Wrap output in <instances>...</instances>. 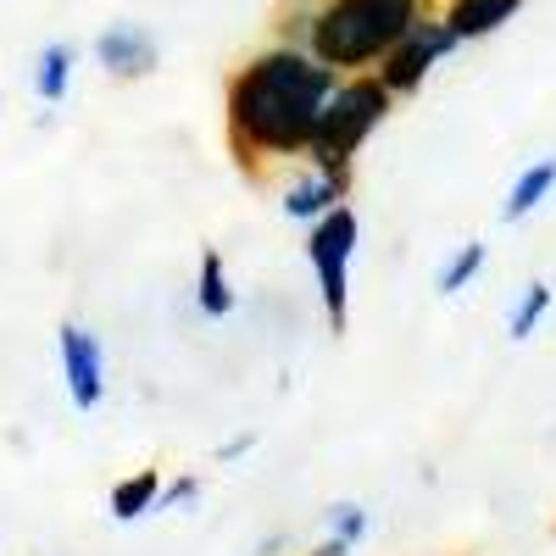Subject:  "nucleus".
Wrapping results in <instances>:
<instances>
[{"label":"nucleus","mask_w":556,"mask_h":556,"mask_svg":"<svg viewBox=\"0 0 556 556\" xmlns=\"http://www.w3.org/2000/svg\"><path fill=\"white\" fill-rule=\"evenodd\" d=\"M96 62L112 73V78H151L162 67V45L146 23H106L96 34Z\"/></svg>","instance_id":"obj_8"},{"label":"nucleus","mask_w":556,"mask_h":556,"mask_svg":"<svg viewBox=\"0 0 556 556\" xmlns=\"http://www.w3.org/2000/svg\"><path fill=\"white\" fill-rule=\"evenodd\" d=\"M395 112V96L379 84V73H345L334 84L329 106H323V123H317V139L301 162H317L329 173H356V156L362 146L374 139Z\"/></svg>","instance_id":"obj_3"},{"label":"nucleus","mask_w":556,"mask_h":556,"mask_svg":"<svg viewBox=\"0 0 556 556\" xmlns=\"http://www.w3.org/2000/svg\"><path fill=\"white\" fill-rule=\"evenodd\" d=\"M323 529H329L334 540H345L351 551L374 534V518H367V506L362 501H329L323 506Z\"/></svg>","instance_id":"obj_16"},{"label":"nucleus","mask_w":556,"mask_h":556,"mask_svg":"<svg viewBox=\"0 0 556 556\" xmlns=\"http://www.w3.org/2000/svg\"><path fill=\"white\" fill-rule=\"evenodd\" d=\"M56 356H62V379L78 412H96L106 395V351L84 323H62L56 329Z\"/></svg>","instance_id":"obj_7"},{"label":"nucleus","mask_w":556,"mask_h":556,"mask_svg":"<svg viewBox=\"0 0 556 556\" xmlns=\"http://www.w3.org/2000/svg\"><path fill=\"white\" fill-rule=\"evenodd\" d=\"M484 262H490V245H484V240H462V245L440 262V273H434V295H440V301H456V295L484 273Z\"/></svg>","instance_id":"obj_14"},{"label":"nucleus","mask_w":556,"mask_h":556,"mask_svg":"<svg viewBox=\"0 0 556 556\" xmlns=\"http://www.w3.org/2000/svg\"><path fill=\"white\" fill-rule=\"evenodd\" d=\"M306 556H351V545H345V540H334V534H329V540H323V545H317V551H306Z\"/></svg>","instance_id":"obj_19"},{"label":"nucleus","mask_w":556,"mask_h":556,"mask_svg":"<svg viewBox=\"0 0 556 556\" xmlns=\"http://www.w3.org/2000/svg\"><path fill=\"white\" fill-rule=\"evenodd\" d=\"M523 7H529V0H434V12L451 23V34H456L462 45L501 34Z\"/></svg>","instance_id":"obj_9"},{"label":"nucleus","mask_w":556,"mask_h":556,"mask_svg":"<svg viewBox=\"0 0 556 556\" xmlns=\"http://www.w3.org/2000/svg\"><path fill=\"white\" fill-rule=\"evenodd\" d=\"M251 451H256V434H235V440H223L212 456H217V462H245Z\"/></svg>","instance_id":"obj_18"},{"label":"nucleus","mask_w":556,"mask_h":556,"mask_svg":"<svg viewBox=\"0 0 556 556\" xmlns=\"http://www.w3.org/2000/svg\"><path fill=\"white\" fill-rule=\"evenodd\" d=\"M195 306H201V317H212V323L235 317V306H240L235 285H228V262H223V251H217V245H206V251H201V273H195Z\"/></svg>","instance_id":"obj_11"},{"label":"nucleus","mask_w":556,"mask_h":556,"mask_svg":"<svg viewBox=\"0 0 556 556\" xmlns=\"http://www.w3.org/2000/svg\"><path fill=\"white\" fill-rule=\"evenodd\" d=\"M356 245H362V223H356L351 206H334L329 217H317L306 228V267L317 278V301H323V317H329L334 334L351 329V262H356Z\"/></svg>","instance_id":"obj_4"},{"label":"nucleus","mask_w":556,"mask_h":556,"mask_svg":"<svg viewBox=\"0 0 556 556\" xmlns=\"http://www.w3.org/2000/svg\"><path fill=\"white\" fill-rule=\"evenodd\" d=\"M201 495V479L195 473H178L173 484H162V495H156V513H173V506H190Z\"/></svg>","instance_id":"obj_17"},{"label":"nucleus","mask_w":556,"mask_h":556,"mask_svg":"<svg viewBox=\"0 0 556 556\" xmlns=\"http://www.w3.org/2000/svg\"><path fill=\"white\" fill-rule=\"evenodd\" d=\"M551 195H556V156H540V162H529V167L513 178V190H506V201H501V223H506V228L529 223Z\"/></svg>","instance_id":"obj_10"},{"label":"nucleus","mask_w":556,"mask_h":556,"mask_svg":"<svg viewBox=\"0 0 556 556\" xmlns=\"http://www.w3.org/2000/svg\"><path fill=\"white\" fill-rule=\"evenodd\" d=\"M456 51H462V39H456V34H451V23L429 7L424 17H417V23L406 28V39L395 45V51H390L374 73H379V84L390 89L395 101H412L417 89H424V84L434 78V67H440L445 56H456Z\"/></svg>","instance_id":"obj_5"},{"label":"nucleus","mask_w":556,"mask_h":556,"mask_svg":"<svg viewBox=\"0 0 556 556\" xmlns=\"http://www.w3.org/2000/svg\"><path fill=\"white\" fill-rule=\"evenodd\" d=\"M278 551H285V534H267V540H256L251 556H278Z\"/></svg>","instance_id":"obj_20"},{"label":"nucleus","mask_w":556,"mask_h":556,"mask_svg":"<svg viewBox=\"0 0 556 556\" xmlns=\"http://www.w3.org/2000/svg\"><path fill=\"white\" fill-rule=\"evenodd\" d=\"M340 73L323 67L306 45L295 39H267L228 73L223 84V128H228V151H235L240 173L267 184L285 167H295L323 123Z\"/></svg>","instance_id":"obj_1"},{"label":"nucleus","mask_w":556,"mask_h":556,"mask_svg":"<svg viewBox=\"0 0 556 556\" xmlns=\"http://www.w3.org/2000/svg\"><path fill=\"white\" fill-rule=\"evenodd\" d=\"M551 306H556V290L545 285V278H529V285L518 290V301L506 306V340H513V345L534 340V334H540V323L551 317Z\"/></svg>","instance_id":"obj_12"},{"label":"nucleus","mask_w":556,"mask_h":556,"mask_svg":"<svg viewBox=\"0 0 556 556\" xmlns=\"http://www.w3.org/2000/svg\"><path fill=\"white\" fill-rule=\"evenodd\" d=\"M434 0H312L306 51L345 73H374Z\"/></svg>","instance_id":"obj_2"},{"label":"nucleus","mask_w":556,"mask_h":556,"mask_svg":"<svg viewBox=\"0 0 556 556\" xmlns=\"http://www.w3.org/2000/svg\"><path fill=\"white\" fill-rule=\"evenodd\" d=\"M351 184H356V173H329L317 162H295V167H285V184H278V212H285L290 223H301V228H312L317 217L345 206Z\"/></svg>","instance_id":"obj_6"},{"label":"nucleus","mask_w":556,"mask_h":556,"mask_svg":"<svg viewBox=\"0 0 556 556\" xmlns=\"http://www.w3.org/2000/svg\"><path fill=\"white\" fill-rule=\"evenodd\" d=\"M73 62H78V51H73L67 39H56V45H45V51H39V62H34V89H39L45 106H62V101H67Z\"/></svg>","instance_id":"obj_13"},{"label":"nucleus","mask_w":556,"mask_h":556,"mask_svg":"<svg viewBox=\"0 0 556 556\" xmlns=\"http://www.w3.org/2000/svg\"><path fill=\"white\" fill-rule=\"evenodd\" d=\"M156 495H162V473L156 468H139L123 484H112V518L134 523V518H151L156 513Z\"/></svg>","instance_id":"obj_15"}]
</instances>
